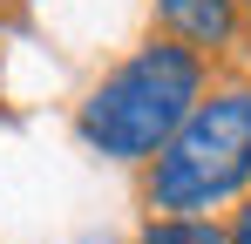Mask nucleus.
Returning a JSON list of instances; mask_svg holds the SVG:
<instances>
[{
    "mask_svg": "<svg viewBox=\"0 0 251 244\" xmlns=\"http://www.w3.org/2000/svg\"><path fill=\"white\" fill-rule=\"evenodd\" d=\"M204 81H210V68H204L197 48H183L170 34H150L136 54H123L82 95L75 129L109 163H156L170 149V136L190 122V109L210 95Z\"/></svg>",
    "mask_w": 251,
    "mask_h": 244,
    "instance_id": "1",
    "label": "nucleus"
},
{
    "mask_svg": "<svg viewBox=\"0 0 251 244\" xmlns=\"http://www.w3.org/2000/svg\"><path fill=\"white\" fill-rule=\"evenodd\" d=\"M143 197L163 217H210L217 203L251 197V81H224L190 109L170 149L150 163Z\"/></svg>",
    "mask_w": 251,
    "mask_h": 244,
    "instance_id": "2",
    "label": "nucleus"
},
{
    "mask_svg": "<svg viewBox=\"0 0 251 244\" xmlns=\"http://www.w3.org/2000/svg\"><path fill=\"white\" fill-rule=\"evenodd\" d=\"M156 21H163L170 41L217 54V48L238 41V0H156Z\"/></svg>",
    "mask_w": 251,
    "mask_h": 244,
    "instance_id": "3",
    "label": "nucleus"
},
{
    "mask_svg": "<svg viewBox=\"0 0 251 244\" xmlns=\"http://www.w3.org/2000/svg\"><path fill=\"white\" fill-rule=\"evenodd\" d=\"M136 244H224V231L210 217H156Z\"/></svg>",
    "mask_w": 251,
    "mask_h": 244,
    "instance_id": "4",
    "label": "nucleus"
},
{
    "mask_svg": "<svg viewBox=\"0 0 251 244\" xmlns=\"http://www.w3.org/2000/svg\"><path fill=\"white\" fill-rule=\"evenodd\" d=\"M224 244H251V197L231 210V224H224Z\"/></svg>",
    "mask_w": 251,
    "mask_h": 244,
    "instance_id": "5",
    "label": "nucleus"
}]
</instances>
